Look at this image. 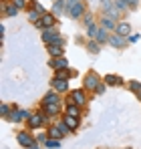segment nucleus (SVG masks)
<instances>
[{"mask_svg": "<svg viewBox=\"0 0 141 149\" xmlns=\"http://www.w3.org/2000/svg\"><path fill=\"white\" fill-rule=\"evenodd\" d=\"M43 40L47 42V45H63V38L59 36V32L54 30V28H45L43 30Z\"/></svg>", "mask_w": 141, "mask_h": 149, "instance_id": "f257e3e1", "label": "nucleus"}, {"mask_svg": "<svg viewBox=\"0 0 141 149\" xmlns=\"http://www.w3.org/2000/svg\"><path fill=\"white\" fill-rule=\"evenodd\" d=\"M69 14H70V18H79V16L83 14V4H81V2H75V0H70Z\"/></svg>", "mask_w": 141, "mask_h": 149, "instance_id": "f03ea898", "label": "nucleus"}, {"mask_svg": "<svg viewBox=\"0 0 141 149\" xmlns=\"http://www.w3.org/2000/svg\"><path fill=\"white\" fill-rule=\"evenodd\" d=\"M52 24H54V16H52V14H45V16L36 22L38 28H52Z\"/></svg>", "mask_w": 141, "mask_h": 149, "instance_id": "7ed1b4c3", "label": "nucleus"}, {"mask_svg": "<svg viewBox=\"0 0 141 149\" xmlns=\"http://www.w3.org/2000/svg\"><path fill=\"white\" fill-rule=\"evenodd\" d=\"M83 103H85V95H83V91H75V93H70L69 105H83Z\"/></svg>", "mask_w": 141, "mask_h": 149, "instance_id": "20e7f679", "label": "nucleus"}, {"mask_svg": "<svg viewBox=\"0 0 141 149\" xmlns=\"http://www.w3.org/2000/svg\"><path fill=\"white\" fill-rule=\"evenodd\" d=\"M109 42L115 47V49H123L125 47V36H121V34H113V36H109Z\"/></svg>", "mask_w": 141, "mask_h": 149, "instance_id": "39448f33", "label": "nucleus"}, {"mask_svg": "<svg viewBox=\"0 0 141 149\" xmlns=\"http://www.w3.org/2000/svg\"><path fill=\"white\" fill-rule=\"evenodd\" d=\"M47 121V117L43 113H36V115H30V127H40V125Z\"/></svg>", "mask_w": 141, "mask_h": 149, "instance_id": "423d86ee", "label": "nucleus"}, {"mask_svg": "<svg viewBox=\"0 0 141 149\" xmlns=\"http://www.w3.org/2000/svg\"><path fill=\"white\" fill-rule=\"evenodd\" d=\"M52 87H54V91H67V79L54 77V79H52Z\"/></svg>", "mask_w": 141, "mask_h": 149, "instance_id": "0eeeda50", "label": "nucleus"}, {"mask_svg": "<svg viewBox=\"0 0 141 149\" xmlns=\"http://www.w3.org/2000/svg\"><path fill=\"white\" fill-rule=\"evenodd\" d=\"M85 85H87V89H95V87H99V79H97V74H87V79H85Z\"/></svg>", "mask_w": 141, "mask_h": 149, "instance_id": "6e6552de", "label": "nucleus"}, {"mask_svg": "<svg viewBox=\"0 0 141 149\" xmlns=\"http://www.w3.org/2000/svg\"><path fill=\"white\" fill-rule=\"evenodd\" d=\"M18 143L24 145V147H30V145H32V137H30L28 133H18Z\"/></svg>", "mask_w": 141, "mask_h": 149, "instance_id": "1a4fd4ad", "label": "nucleus"}, {"mask_svg": "<svg viewBox=\"0 0 141 149\" xmlns=\"http://www.w3.org/2000/svg\"><path fill=\"white\" fill-rule=\"evenodd\" d=\"M105 83H107V85H115V87H117V85H123L121 77H115V74H107V77H105Z\"/></svg>", "mask_w": 141, "mask_h": 149, "instance_id": "9d476101", "label": "nucleus"}, {"mask_svg": "<svg viewBox=\"0 0 141 149\" xmlns=\"http://www.w3.org/2000/svg\"><path fill=\"white\" fill-rule=\"evenodd\" d=\"M45 105H59V97L54 93H47L45 95Z\"/></svg>", "mask_w": 141, "mask_h": 149, "instance_id": "9b49d317", "label": "nucleus"}, {"mask_svg": "<svg viewBox=\"0 0 141 149\" xmlns=\"http://www.w3.org/2000/svg\"><path fill=\"white\" fill-rule=\"evenodd\" d=\"M117 32L121 34V36H127V34L131 32V26L127 24V22H121V24L117 26Z\"/></svg>", "mask_w": 141, "mask_h": 149, "instance_id": "f8f14e48", "label": "nucleus"}, {"mask_svg": "<svg viewBox=\"0 0 141 149\" xmlns=\"http://www.w3.org/2000/svg\"><path fill=\"white\" fill-rule=\"evenodd\" d=\"M50 65L54 69H67V58H54V61H50Z\"/></svg>", "mask_w": 141, "mask_h": 149, "instance_id": "ddd939ff", "label": "nucleus"}, {"mask_svg": "<svg viewBox=\"0 0 141 149\" xmlns=\"http://www.w3.org/2000/svg\"><path fill=\"white\" fill-rule=\"evenodd\" d=\"M48 52H50L52 56H63V49H61L59 45H48Z\"/></svg>", "mask_w": 141, "mask_h": 149, "instance_id": "4468645a", "label": "nucleus"}, {"mask_svg": "<svg viewBox=\"0 0 141 149\" xmlns=\"http://www.w3.org/2000/svg\"><path fill=\"white\" fill-rule=\"evenodd\" d=\"M22 117H28V111H12V115H10L12 121H20Z\"/></svg>", "mask_w": 141, "mask_h": 149, "instance_id": "2eb2a0df", "label": "nucleus"}, {"mask_svg": "<svg viewBox=\"0 0 141 149\" xmlns=\"http://www.w3.org/2000/svg\"><path fill=\"white\" fill-rule=\"evenodd\" d=\"M2 8H4V12H6L8 16H16V12H18V8H16V6H8L6 2L2 4Z\"/></svg>", "mask_w": 141, "mask_h": 149, "instance_id": "dca6fc26", "label": "nucleus"}, {"mask_svg": "<svg viewBox=\"0 0 141 149\" xmlns=\"http://www.w3.org/2000/svg\"><path fill=\"white\" fill-rule=\"evenodd\" d=\"M65 123H67V127H69V129H75V127L79 125V121H77V117H70V115H67V117H65Z\"/></svg>", "mask_w": 141, "mask_h": 149, "instance_id": "f3484780", "label": "nucleus"}, {"mask_svg": "<svg viewBox=\"0 0 141 149\" xmlns=\"http://www.w3.org/2000/svg\"><path fill=\"white\" fill-rule=\"evenodd\" d=\"M97 40H99V42H105V40H109V34H107V30H105V28H99Z\"/></svg>", "mask_w": 141, "mask_h": 149, "instance_id": "a211bd4d", "label": "nucleus"}, {"mask_svg": "<svg viewBox=\"0 0 141 149\" xmlns=\"http://www.w3.org/2000/svg\"><path fill=\"white\" fill-rule=\"evenodd\" d=\"M45 109H47V115H57L59 113V105H45Z\"/></svg>", "mask_w": 141, "mask_h": 149, "instance_id": "6ab92c4d", "label": "nucleus"}, {"mask_svg": "<svg viewBox=\"0 0 141 149\" xmlns=\"http://www.w3.org/2000/svg\"><path fill=\"white\" fill-rule=\"evenodd\" d=\"M67 113H69L70 117H79V107L77 105H69L67 107Z\"/></svg>", "mask_w": 141, "mask_h": 149, "instance_id": "aec40b11", "label": "nucleus"}, {"mask_svg": "<svg viewBox=\"0 0 141 149\" xmlns=\"http://www.w3.org/2000/svg\"><path fill=\"white\" fill-rule=\"evenodd\" d=\"M103 28H105V30H109V28H115V22H113L109 16H105V18H103Z\"/></svg>", "mask_w": 141, "mask_h": 149, "instance_id": "412c9836", "label": "nucleus"}, {"mask_svg": "<svg viewBox=\"0 0 141 149\" xmlns=\"http://www.w3.org/2000/svg\"><path fill=\"white\" fill-rule=\"evenodd\" d=\"M129 87H131V91H135V93L141 97V85L137 83V81H131V83H129Z\"/></svg>", "mask_w": 141, "mask_h": 149, "instance_id": "4be33fe9", "label": "nucleus"}, {"mask_svg": "<svg viewBox=\"0 0 141 149\" xmlns=\"http://www.w3.org/2000/svg\"><path fill=\"white\" fill-rule=\"evenodd\" d=\"M87 32H89V36H97V34H99V28H97V26L95 24H91V26H87Z\"/></svg>", "mask_w": 141, "mask_h": 149, "instance_id": "5701e85b", "label": "nucleus"}, {"mask_svg": "<svg viewBox=\"0 0 141 149\" xmlns=\"http://www.w3.org/2000/svg\"><path fill=\"white\" fill-rule=\"evenodd\" d=\"M45 145H47V147H52V149H57L59 145H61V143H59L57 139H47V141H45Z\"/></svg>", "mask_w": 141, "mask_h": 149, "instance_id": "b1692460", "label": "nucleus"}, {"mask_svg": "<svg viewBox=\"0 0 141 149\" xmlns=\"http://www.w3.org/2000/svg\"><path fill=\"white\" fill-rule=\"evenodd\" d=\"M87 49H89V52H93V54H95V52H99V50H101V49H99V45H97V42H89V45H87Z\"/></svg>", "mask_w": 141, "mask_h": 149, "instance_id": "393cba45", "label": "nucleus"}, {"mask_svg": "<svg viewBox=\"0 0 141 149\" xmlns=\"http://www.w3.org/2000/svg\"><path fill=\"white\" fill-rule=\"evenodd\" d=\"M115 8H117V10H125V8H127V2H125V0H117V2H115Z\"/></svg>", "mask_w": 141, "mask_h": 149, "instance_id": "a878e982", "label": "nucleus"}, {"mask_svg": "<svg viewBox=\"0 0 141 149\" xmlns=\"http://www.w3.org/2000/svg\"><path fill=\"white\" fill-rule=\"evenodd\" d=\"M50 135H52V137L57 139V137H61L63 133H61V129H59V127H52V129H50Z\"/></svg>", "mask_w": 141, "mask_h": 149, "instance_id": "bb28decb", "label": "nucleus"}, {"mask_svg": "<svg viewBox=\"0 0 141 149\" xmlns=\"http://www.w3.org/2000/svg\"><path fill=\"white\" fill-rule=\"evenodd\" d=\"M57 127L61 129V133H63V135H65V133H69V127H67V123H63V121H61V123L57 125Z\"/></svg>", "mask_w": 141, "mask_h": 149, "instance_id": "cd10ccee", "label": "nucleus"}, {"mask_svg": "<svg viewBox=\"0 0 141 149\" xmlns=\"http://www.w3.org/2000/svg\"><path fill=\"white\" fill-rule=\"evenodd\" d=\"M12 4H14L16 8H22V6H24V0H12Z\"/></svg>", "mask_w": 141, "mask_h": 149, "instance_id": "c85d7f7f", "label": "nucleus"}, {"mask_svg": "<svg viewBox=\"0 0 141 149\" xmlns=\"http://www.w3.org/2000/svg\"><path fill=\"white\" fill-rule=\"evenodd\" d=\"M129 40H131V42H137V40H139V34H131Z\"/></svg>", "mask_w": 141, "mask_h": 149, "instance_id": "c756f323", "label": "nucleus"}, {"mask_svg": "<svg viewBox=\"0 0 141 149\" xmlns=\"http://www.w3.org/2000/svg\"><path fill=\"white\" fill-rule=\"evenodd\" d=\"M2 115H4V117L8 115V107H6V105H2Z\"/></svg>", "mask_w": 141, "mask_h": 149, "instance_id": "7c9ffc66", "label": "nucleus"}, {"mask_svg": "<svg viewBox=\"0 0 141 149\" xmlns=\"http://www.w3.org/2000/svg\"><path fill=\"white\" fill-rule=\"evenodd\" d=\"M125 2H127L129 6H137V0H125Z\"/></svg>", "mask_w": 141, "mask_h": 149, "instance_id": "2f4dec72", "label": "nucleus"}, {"mask_svg": "<svg viewBox=\"0 0 141 149\" xmlns=\"http://www.w3.org/2000/svg\"><path fill=\"white\" fill-rule=\"evenodd\" d=\"M28 149H38V147H36V145H34V143H32V145H30V147H28Z\"/></svg>", "mask_w": 141, "mask_h": 149, "instance_id": "473e14b6", "label": "nucleus"}, {"mask_svg": "<svg viewBox=\"0 0 141 149\" xmlns=\"http://www.w3.org/2000/svg\"><path fill=\"white\" fill-rule=\"evenodd\" d=\"M75 2H79V0H75Z\"/></svg>", "mask_w": 141, "mask_h": 149, "instance_id": "72a5a7b5", "label": "nucleus"}]
</instances>
